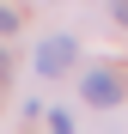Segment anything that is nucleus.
Segmentation results:
<instances>
[{
    "mask_svg": "<svg viewBox=\"0 0 128 134\" xmlns=\"http://www.w3.org/2000/svg\"><path fill=\"white\" fill-rule=\"evenodd\" d=\"M12 31H18V12H12V6H0V37H12Z\"/></svg>",
    "mask_w": 128,
    "mask_h": 134,
    "instance_id": "obj_3",
    "label": "nucleus"
},
{
    "mask_svg": "<svg viewBox=\"0 0 128 134\" xmlns=\"http://www.w3.org/2000/svg\"><path fill=\"white\" fill-rule=\"evenodd\" d=\"M73 55H79V43H73V37H43V49H37V73H43V79L67 73Z\"/></svg>",
    "mask_w": 128,
    "mask_h": 134,
    "instance_id": "obj_2",
    "label": "nucleus"
},
{
    "mask_svg": "<svg viewBox=\"0 0 128 134\" xmlns=\"http://www.w3.org/2000/svg\"><path fill=\"white\" fill-rule=\"evenodd\" d=\"M6 67H12V61H6V49H0V79H6Z\"/></svg>",
    "mask_w": 128,
    "mask_h": 134,
    "instance_id": "obj_5",
    "label": "nucleus"
},
{
    "mask_svg": "<svg viewBox=\"0 0 128 134\" xmlns=\"http://www.w3.org/2000/svg\"><path fill=\"white\" fill-rule=\"evenodd\" d=\"M110 12H116V25H128V0H116V6H110Z\"/></svg>",
    "mask_w": 128,
    "mask_h": 134,
    "instance_id": "obj_4",
    "label": "nucleus"
},
{
    "mask_svg": "<svg viewBox=\"0 0 128 134\" xmlns=\"http://www.w3.org/2000/svg\"><path fill=\"white\" fill-rule=\"evenodd\" d=\"M79 92H85L92 110H116V104H122V79L110 73V67H92V73L79 79Z\"/></svg>",
    "mask_w": 128,
    "mask_h": 134,
    "instance_id": "obj_1",
    "label": "nucleus"
}]
</instances>
